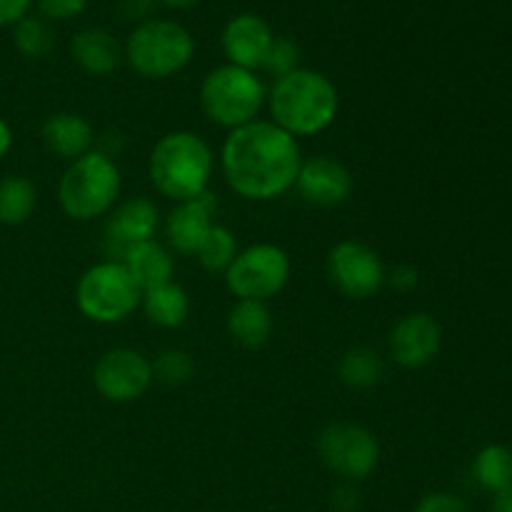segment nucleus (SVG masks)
Masks as SVG:
<instances>
[{"label": "nucleus", "instance_id": "20e7f679", "mask_svg": "<svg viewBox=\"0 0 512 512\" xmlns=\"http://www.w3.org/2000/svg\"><path fill=\"white\" fill-rule=\"evenodd\" d=\"M120 193V170L105 153H85L73 160L58 185V198L65 215L73 220L100 218L115 205Z\"/></svg>", "mask_w": 512, "mask_h": 512}, {"label": "nucleus", "instance_id": "ddd939ff", "mask_svg": "<svg viewBox=\"0 0 512 512\" xmlns=\"http://www.w3.org/2000/svg\"><path fill=\"white\" fill-rule=\"evenodd\" d=\"M295 185L310 205L333 208V205L345 203L350 198L353 175L340 160L330 158V155H318V158H310L308 163L300 165Z\"/></svg>", "mask_w": 512, "mask_h": 512}, {"label": "nucleus", "instance_id": "f257e3e1", "mask_svg": "<svg viewBox=\"0 0 512 512\" xmlns=\"http://www.w3.org/2000/svg\"><path fill=\"white\" fill-rule=\"evenodd\" d=\"M298 140L268 120L235 128L223 145V173L230 188L250 200L288 193L300 173Z\"/></svg>", "mask_w": 512, "mask_h": 512}, {"label": "nucleus", "instance_id": "6ab92c4d", "mask_svg": "<svg viewBox=\"0 0 512 512\" xmlns=\"http://www.w3.org/2000/svg\"><path fill=\"white\" fill-rule=\"evenodd\" d=\"M123 265L128 268V273L133 275L140 293H143V290L160 288V285L165 283H173V258L168 255V250L160 248L153 240L133 245V248L123 255Z\"/></svg>", "mask_w": 512, "mask_h": 512}, {"label": "nucleus", "instance_id": "423d86ee", "mask_svg": "<svg viewBox=\"0 0 512 512\" xmlns=\"http://www.w3.org/2000/svg\"><path fill=\"white\" fill-rule=\"evenodd\" d=\"M265 90L263 83L253 75V70L238 65H220L210 70L200 88V105L203 113L223 128H243L253 123L255 115L263 108Z\"/></svg>", "mask_w": 512, "mask_h": 512}, {"label": "nucleus", "instance_id": "393cba45", "mask_svg": "<svg viewBox=\"0 0 512 512\" xmlns=\"http://www.w3.org/2000/svg\"><path fill=\"white\" fill-rule=\"evenodd\" d=\"M198 260L208 273H225L233 265L235 255H238V243L235 235L223 225H213L205 235V240L198 248Z\"/></svg>", "mask_w": 512, "mask_h": 512}, {"label": "nucleus", "instance_id": "bb28decb", "mask_svg": "<svg viewBox=\"0 0 512 512\" xmlns=\"http://www.w3.org/2000/svg\"><path fill=\"white\" fill-rule=\"evenodd\" d=\"M193 358L185 350H163L153 363V380L163 385H185L193 378Z\"/></svg>", "mask_w": 512, "mask_h": 512}, {"label": "nucleus", "instance_id": "c85d7f7f", "mask_svg": "<svg viewBox=\"0 0 512 512\" xmlns=\"http://www.w3.org/2000/svg\"><path fill=\"white\" fill-rule=\"evenodd\" d=\"M413 512H470V508L460 495L445 493V490H435V493L423 495Z\"/></svg>", "mask_w": 512, "mask_h": 512}, {"label": "nucleus", "instance_id": "dca6fc26", "mask_svg": "<svg viewBox=\"0 0 512 512\" xmlns=\"http://www.w3.org/2000/svg\"><path fill=\"white\" fill-rule=\"evenodd\" d=\"M213 208H215L213 195L205 190L200 198L178 203V208L170 213L168 225H165V233H168L170 245H173L178 253L183 255L198 253L200 243L205 240L208 230L213 228V223H210V213H213Z\"/></svg>", "mask_w": 512, "mask_h": 512}, {"label": "nucleus", "instance_id": "39448f33", "mask_svg": "<svg viewBox=\"0 0 512 512\" xmlns=\"http://www.w3.org/2000/svg\"><path fill=\"white\" fill-rule=\"evenodd\" d=\"M195 40L173 20H145L130 33L125 58L143 78H168L193 60Z\"/></svg>", "mask_w": 512, "mask_h": 512}, {"label": "nucleus", "instance_id": "9b49d317", "mask_svg": "<svg viewBox=\"0 0 512 512\" xmlns=\"http://www.w3.org/2000/svg\"><path fill=\"white\" fill-rule=\"evenodd\" d=\"M328 275L340 293L355 300L370 298L385 283V268L380 255L355 240H343L330 250Z\"/></svg>", "mask_w": 512, "mask_h": 512}, {"label": "nucleus", "instance_id": "f8f14e48", "mask_svg": "<svg viewBox=\"0 0 512 512\" xmlns=\"http://www.w3.org/2000/svg\"><path fill=\"white\" fill-rule=\"evenodd\" d=\"M440 343H443V330L428 313L405 315L390 333V353L405 370H418L433 363Z\"/></svg>", "mask_w": 512, "mask_h": 512}, {"label": "nucleus", "instance_id": "2eb2a0df", "mask_svg": "<svg viewBox=\"0 0 512 512\" xmlns=\"http://www.w3.org/2000/svg\"><path fill=\"white\" fill-rule=\"evenodd\" d=\"M158 228V208L148 198H133L120 205L105 228V245L113 258H123L133 245L153 238Z\"/></svg>", "mask_w": 512, "mask_h": 512}, {"label": "nucleus", "instance_id": "b1692460", "mask_svg": "<svg viewBox=\"0 0 512 512\" xmlns=\"http://www.w3.org/2000/svg\"><path fill=\"white\" fill-rule=\"evenodd\" d=\"M473 478L488 493H500V490L512 485V450L505 445H488L475 455Z\"/></svg>", "mask_w": 512, "mask_h": 512}, {"label": "nucleus", "instance_id": "f704fd0d", "mask_svg": "<svg viewBox=\"0 0 512 512\" xmlns=\"http://www.w3.org/2000/svg\"><path fill=\"white\" fill-rule=\"evenodd\" d=\"M493 512H512V485L493 495Z\"/></svg>", "mask_w": 512, "mask_h": 512}, {"label": "nucleus", "instance_id": "2f4dec72", "mask_svg": "<svg viewBox=\"0 0 512 512\" xmlns=\"http://www.w3.org/2000/svg\"><path fill=\"white\" fill-rule=\"evenodd\" d=\"M358 503H360L358 493H355L350 485H343V488L335 490L333 505H335V510H338V512H355V510H358Z\"/></svg>", "mask_w": 512, "mask_h": 512}, {"label": "nucleus", "instance_id": "5701e85b", "mask_svg": "<svg viewBox=\"0 0 512 512\" xmlns=\"http://www.w3.org/2000/svg\"><path fill=\"white\" fill-rule=\"evenodd\" d=\"M338 375L350 390H368L385 378V363L373 348H350L340 358Z\"/></svg>", "mask_w": 512, "mask_h": 512}, {"label": "nucleus", "instance_id": "473e14b6", "mask_svg": "<svg viewBox=\"0 0 512 512\" xmlns=\"http://www.w3.org/2000/svg\"><path fill=\"white\" fill-rule=\"evenodd\" d=\"M390 283H393V288L398 290L415 288V285H418V270L410 268V265H400V268H395L393 280H390Z\"/></svg>", "mask_w": 512, "mask_h": 512}, {"label": "nucleus", "instance_id": "412c9836", "mask_svg": "<svg viewBox=\"0 0 512 512\" xmlns=\"http://www.w3.org/2000/svg\"><path fill=\"white\" fill-rule=\"evenodd\" d=\"M143 308L150 323L158 328H180L190 313V300L180 285L165 283L160 288L145 290Z\"/></svg>", "mask_w": 512, "mask_h": 512}, {"label": "nucleus", "instance_id": "aec40b11", "mask_svg": "<svg viewBox=\"0 0 512 512\" xmlns=\"http://www.w3.org/2000/svg\"><path fill=\"white\" fill-rule=\"evenodd\" d=\"M228 330L243 348H263L273 333V315L258 300H240L228 315Z\"/></svg>", "mask_w": 512, "mask_h": 512}, {"label": "nucleus", "instance_id": "c756f323", "mask_svg": "<svg viewBox=\"0 0 512 512\" xmlns=\"http://www.w3.org/2000/svg\"><path fill=\"white\" fill-rule=\"evenodd\" d=\"M88 0H38V8L50 20H70L80 15Z\"/></svg>", "mask_w": 512, "mask_h": 512}, {"label": "nucleus", "instance_id": "f3484780", "mask_svg": "<svg viewBox=\"0 0 512 512\" xmlns=\"http://www.w3.org/2000/svg\"><path fill=\"white\" fill-rule=\"evenodd\" d=\"M43 143L53 155L65 160H78L90 153L93 145V128L85 118L75 113H55L43 123Z\"/></svg>", "mask_w": 512, "mask_h": 512}, {"label": "nucleus", "instance_id": "4468645a", "mask_svg": "<svg viewBox=\"0 0 512 512\" xmlns=\"http://www.w3.org/2000/svg\"><path fill=\"white\" fill-rule=\"evenodd\" d=\"M273 38L275 35L265 18L253 13L235 15L223 30L225 58L230 60V65H238V68H258V65H263Z\"/></svg>", "mask_w": 512, "mask_h": 512}, {"label": "nucleus", "instance_id": "9d476101", "mask_svg": "<svg viewBox=\"0 0 512 512\" xmlns=\"http://www.w3.org/2000/svg\"><path fill=\"white\" fill-rule=\"evenodd\" d=\"M93 383L110 403H133L153 383V363L133 348L108 350L95 363Z\"/></svg>", "mask_w": 512, "mask_h": 512}, {"label": "nucleus", "instance_id": "a878e982", "mask_svg": "<svg viewBox=\"0 0 512 512\" xmlns=\"http://www.w3.org/2000/svg\"><path fill=\"white\" fill-rule=\"evenodd\" d=\"M13 40L15 48L28 55V58H45L53 50V33L40 18L25 15L23 20H18L13 30Z\"/></svg>", "mask_w": 512, "mask_h": 512}, {"label": "nucleus", "instance_id": "f03ea898", "mask_svg": "<svg viewBox=\"0 0 512 512\" xmlns=\"http://www.w3.org/2000/svg\"><path fill=\"white\" fill-rule=\"evenodd\" d=\"M338 88L318 70L295 68L278 78L270 93V113L275 125L285 133L315 135L323 133L338 115Z\"/></svg>", "mask_w": 512, "mask_h": 512}, {"label": "nucleus", "instance_id": "4be33fe9", "mask_svg": "<svg viewBox=\"0 0 512 512\" xmlns=\"http://www.w3.org/2000/svg\"><path fill=\"white\" fill-rule=\"evenodd\" d=\"M38 205V190L23 175H5L0 180V223L23 225Z\"/></svg>", "mask_w": 512, "mask_h": 512}, {"label": "nucleus", "instance_id": "7ed1b4c3", "mask_svg": "<svg viewBox=\"0 0 512 512\" xmlns=\"http://www.w3.org/2000/svg\"><path fill=\"white\" fill-rule=\"evenodd\" d=\"M213 175V153L200 135L175 130L160 138L150 155V180L165 198L195 200L208 190Z\"/></svg>", "mask_w": 512, "mask_h": 512}, {"label": "nucleus", "instance_id": "c9c22d12", "mask_svg": "<svg viewBox=\"0 0 512 512\" xmlns=\"http://www.w3.org/2000/svg\"><path fill=\"white\" fill-rule=\"evenodd\" d=\"M10 148H13V130H10V125L5 123L3 118H0V160L8 155Z\"/></svg>", "mask_w": 512, "mask_h": 512}, {"label": "nucleus", "instance_id": "a211bd4d", "mask_svg": "<svg viewBox=\"0 0 512 512\" xmlns=\"http://www.w3.org/2000/svg\"><path fill=\"white\" fill-rule=\"evenodd\" d=\"M70 55L90 75H110L120 65V45L108 30L85 28L70 40Z\"/></svg>", "mask_w": 512, "mask_h": 512}, {"label": "nucleus", "instance_id": "cd10ccee", "mask_svg": "<svg viewBox=\"0 0 512 512\" xmlns=\"http://www.w3.org/2000/svg\"><path fill=\"white\" fill-rule=\"evenodd\" d=\"M298 60H300V48L293 43V40L273 38V43H270L268 48V55H265L263 60V68L268 70V73L283 78V75L293 73V70L298 68Z\"/></svg>", "mask_w": 512, "mask_h": 512}, {"label": "nucleus", "instance_id": "0eeeda50", "mask_svg": "<svg viewBox=\"0 0 512 512\" xmlns=\"http://www.w3.org/2000/svg\"><path fill=\"white\" fill-rule=\"evenodd\" d=\"M75 300L85 318L95 323H120L138 308L143 295L128 268L108 260L85 270L75 290Z\"/></svg>", "mask_w": 512, "mask_h": 512}, {"label": "nucleus", "instance_id": "72a5a7b5", "mask_svg": "<svg viewBox=\"0 0 512 512\" xmlns=\"http://www.w3.org/2000/svg\"><path fill=\"white\" fill-rule=\"evenodd\" d=\"M150 8H153V0H120V13L128 20L143 18L150 13Z\"/></svg>", "mask_w": 512, "mask_h": 512}, {"label": "nucleus", "instance_id": "e433bc0d", "mask_svg": "<svg viewBox=\"0 0 512 512\" xmlns=\"http://www.w3.org/2000/svg\"><path fill=\"white\" fill-rule=\"evenodd\" d=\"M158 3L168 5V8H190V5H195L198 0H158Z\"/></svg>", "mask_w": 512, "mask_h": 512}, {"label": "nucleus", "instance_id": "6e6552de", "mask_svg": "<svg viewBox=\"0 0 512 512\" xmlns=\"http://www.w3.org/2000/svg\"><path fill=\"white\" fill-rule=\"evenodd\" d=\"M290 278V258L283 248L270 243L250 245L248 250L235 255L233 265L225 270L228 290L240 300L273 298L285 288Z\"/></svg>", "mask_w": 512, "mask_h": 512}, {"label": "nucleus", "instance_id": "1a4fd4ad", "mask_svg": "<svg viewBox=\"0 0 512 512\" xmlns=\"http://www.w3.org/2000/svg\"><path fill=\"white\" fill-rule=\"evenodd\" d=\"M318 455L330 473L348 483H360L378 465L380 445L363 425L333 423L320 433Z\"/></svg>", "mask_w": 512, "mask_h": 512}, {"label": "nucleus", "instance_id": "7c9ffc66", "mask_svg": "<svg viewBox=\"0 0 512 512\" xmlns=\"http://www.w3.org/2000/svg\"><path fill=\"white\" fill-rule=\"evenodd\" d=\"M33 0H0V28L15 25L28 15V8Z\"/></svg>", "mask_w": 512, "mask_h": 512}]
</instances>
